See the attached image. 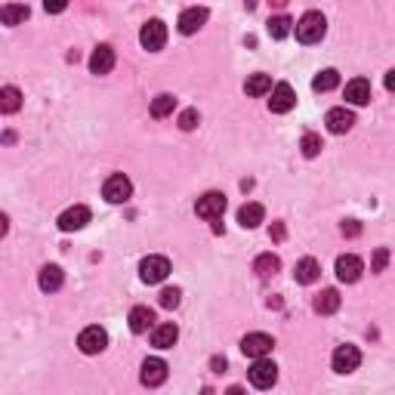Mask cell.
<instances>
[{"instance_id":"e575fe53","label":"cell","mask_w":395,"mask_h":395,"mask_svg":"<svg viewBox=\"0 0 395 395\" xmlns=\"http://www.w3.org/2000/svg\"><path fill=\"white\" fill-rule=\"evenodd\" d=\"M65 6H68V0H44L47 12H65Z\"/></svg>"},{"instance_id":"ac0fdd59","label":"cell","mask_w":395,"mask_h":395,"mask_svg":"<svg viewBox=\"0 0 395 395\" xmlns=\"http://www.w3.org/2000/svg\"><path fill=\"white\" fill-rule=\"evenodd\" d=\"M346 102L349 105H367L371 102V84L365 77H355L346 84Z\"/></svg>"},{"instance_id":"ba28073f","label":"cell","mask_w":395,"mask_h":395,"mask_svg":"<svg viewBox=\"0 0 395 395\" xmlns=\"http://www.w3.org/2000/svg\"><path fill=\"white\" fill-rule=\"evenodd\" d=\"M331 365H334V371H337V374H352V371H358V365H361V352L355 346H349V343L337 346Z\"/></svg>"},{"instance_id":"ab89813d","label":"cell","mask_w":395,"mask_h":395,"mask_svg":"<svg viewBox=\"0 0 395 395\" xmlns=\"http://www.w3.org/2000/svg\"><path fill=\"white\" fill-rule=\"evenodd\" d=\"M269 3H275V6H285V3H287V0H269Z\"/></svg>"},{"instance_id":"f546056e","label":"cell","mask_w":395,"mask_h":395,"mask_svg":"<svg viewBox=\"0 0 395 395\" xmlns=\"http://www.w3.org/2000/svg\"><path fill=\"white\" fill-rule=\"evenodd\" d=\"M291 19L287 16H275V19H269V35L275 37V41H285L287 35H291Z\"/></svg>"},{"instance_id":"4fadbf2b","label":"cell","mask_w":395,"mask_h":395,"mask_svg":"<svg viewBox=\"0 0 395 395\" xmlns=\"http://www.w3.org/2000/svg\"><path fill=\"white\" fill-rule=\"evenodd\" d=\"M325 124H327L331 133L340 136V133H349V130L355 127V115L346 108V105H343V108H331V111H327V117H325Z\"/></svg>"},{"instance_id":"f35d334b","label":"cell","mask_w":395,"mask_h":395,"mask_svg":"<svg viewBox=\"0 0 395 395\" xmlns=\"http://www.w3.org/2000/svg\"><path fill=\"white\" fill-rule=\"evenodd\" d=\"M272 235H275V238H278V241H281V238H285V226H281V222H278V226H275V229H272Z\"/></svg>"},{"instance_id":"ffe728a7","label":"cell","mask_w":395,"mask_h":395,"mask_svg":"<svg viewBox=\"0 0 395 395\" xmlns=\"http://www.w3.org/2000/svg\"><path fill=\"white\" fill-rule=\"evenodd\" d=\"M318 275H321V266H318V260H312V256H302L293 269V278L300 281V285H312V281H318Z\"/></svg>"},{"instance_id":"8fae6325","label":"cell","mask_w":395,"mask_h":395,"mask_svg":"<svg viewBox=\"0 0 395 395\" xmlns=\"http://www.w3.org/2000/svg\"><path fill=\"white\" fill-rule=\"evenodd\" d=\"M87 222H90V207H84V204H75V207H68L59 216V229H62V232H77V229H84Z\"/></svg>"},{"instance_id":"44dd1931","label":"cell","mask_w":395,"mask_h":395,"mask_svg":"<svg viewBox=\"0 0 395 395\" xmlns=\"http://www.w3.org/2000/svg\"><path fill=\"white\" fill-rule=\"evenodd\" d=\"M262 220H266V207H262V204H256V201H247L244 207L238 210V222L244 229H256Z\"/></svg>"},{"instance_id":"7402d4cb","label":"cell","mask_w":395,"mask_h":395,"mask_svg":"<svg viewBox=\"0 0 395 395\" xmlns=\"http://www.w3.org/2000/svg\"><path fill=\"white\" fill-rule=\"evenodd\" d=\"M148 327H155V312L148 306H136L130 312V331L133 334H146Z\"/></svg>"},{"instance_id":"7a4b0ae2","label":"cell","mask_w":395,"mask_h":395,"mask_svg":"<svg viewBox=\"0 0 395 395\" xmlns=\"http://www.w3.org/2000/svg\"><path fill=\"white\" fill-rule=\"evenodd\" d=\"M170 275V260L161 253H151L146 260L139 262V278L146 281V285H161L164 278Z\"/></svg>"},{"instance_id":"d6986e66","label":"cell","mask_w":395,"mask_h":395,"mask_svg":"<svg viewBox=\"0 0 395 395\" xmlns=\"http://www.w3.org/2000/svg\"><path fill=\"white\" fill-rule=\"evenodd\" d=\"M62 281H65V272L59 266H44L41 275H37V285H41L44 293H56L62 287Z\"/></svg>"},{"instance_id":"d590c367","label":"cell","mask_w":395,"mask_h":395,"mask_svg":"<svg viewBox=\"0 0 395 395\" xmlns=\"http://www.w3.org/2000/svg\"><path fill=\"white\" fill-rule=\"evenodd\" d=\"M358 232H361V226H358L355 220H346V222H343V235H349V238H355Z\"/></svg>"},{"instance_id":"74e56055","label":"cell","mask_w":395,"mask_h":395,"mask_svg":"<svg viewBox=\"0 0 395 395\" xmlns=\"http://www.w3.org/2000/svg\"><path fill=\"white\" fill-rule=\"evenodd\" d=\"M210 367H213L216 374H222V371H226V358H220V355H216V358L210 361Z\"/></svg>"},{"instance_id":"484cf974","label":"cell","mask_w":395,"mask_h":395,"mask_svg":"<svg viewBox=\"0 0 395 395\" xmlns=\"http://www.w3.org/2000/svg\"><path fill=\"white\" fill-rule=\"evenodd\" d=\"M244 93L247 96H266V93H272V77H269V75H250L247 84H244Z\"/></svg>"},{"instance_id":"8d00e7d4","label":"cell","mask_w":395,"mask_h":395,"mask_svg":"<svg viewBox=\"0 0 395 395\" xmlns=\"http://www.w3.org/2000/svg\"><path fill=\"white\" fill-rule=\"evenodd\" d=\"M383 84H386V90H389V93H395V68H389V71H386Z\"/></svg>"},{"instance_id":"83f0119b","label":"cell","mask_w":395,"mask_h":395,"mask_svg":"<svg viewBox=\"0 0 395 395\" xmlns=\"http://www.w3.org/2000/svg\"><path fill=\"white\" fill-rule=\"evenodd\" d=\"M173 108H176V99L170 96V93H161V96H155L151 99V117H167V115H173Z\"/></svg>"},{"instance_id":"9c48e42d","label":"cell","mask_w":395,"mask_h":395,"mask_svg":"<svg viewBox=\"0 0 395 395\" xmlns=\"http://www.w3.org/2000/svg\"><path fill=\"white\" fill-rule=\"evenodd\" d=\"M269 96H272L269 99V108H272L275 115H287V111L296 105V93H293L291 84H275Z\"/></svg>"},{"instance_id":"9a60e30c","label":"cell","mask_w":395,"mask_h":395,"mask_svg":"<svg viewBox=\"0 0 395 395\" xmlns=\"http://www.w3.org/2000/svg\"><path fill=\"white\" fill-rule=\"evenodd\" d=\"M142 383L146 386H161L167 380V361L164 358H146L142 361Z\"/></svg>"},{"instance_id":"6da1fadb","label":"cell","mask_w":395,"mask_h":395,"mask_svg":"<svg viewBox=\"0 0 395 395\" xmlns=\"http://www.w3.org/2000/svg\"><path fill=\"white\" fill-rule=\"evenodd\" d=\"M325 35H327V22H325V16L315 10H309L306 16L296 22V41L300 44H318Z\"/></svg>"},{"instance_id":"30bf717a","label":"cell","mask_w":395,"mask_h":395,"mask_svg":"<svg viewBox=\"0 0 395 395\" xmlns=\"http://www.w3.org/2000/svg\"><path fill=\"white\" fill-rule=\"evenodd\" d=\"M272 349H275V340L269 337V334H247V337L241 340V352L250 355V358H266Z\"/></svg>"},{"instance_id":"52a82bcc","label":"cell","mask_w":395,"mask_h":395,"mask_svg":"<svg viewBox=\"0 0 395 395\" xmlns=\"http://www.w3.org/2000/svg\"><path fill=\"white\" fill-rule=\"evenodd\" d=\"M77 346H81L84 355H99L105 346H108V334H105V327L99 325H90L81 331V337H77Z\"/></svg>"},{"instance_id":"3957f363","label":"cell","mask_w":395,"mask_h":395,"mask_svg":"<svg viewBox=\"0 0 395 395\" xmlns=\"http://www.w3.org/2000/svg\"><path fill=\"white\" fill-rule=\"evenodd\" d=\"M247 377L256 389H272V386L278 383V367H275V361H269V358H256Z\"/></svg>"},{"instance_id":"cb8c5ba5","label":"cell","mask_w":395,"mask_h":395,"mask_svg":"<svg viewBox=\"0 0 395 395\" xmlns=\"http://www.w3.org/2000/svg\"><path fill=\"white\" fill-rule=\"evenodd\" d=\"M28 12L31 10L25 3H6L3 10H0V19H3V25H10L12 28V25H22L25 19H28Z\"/></svg>"},{"instance_id":"5b68a950","label":"cell","mask_w":395,"mask_h":395,"mask_svg":"<svg viewBox=\"0 0 395 395\" xmlns=\"http://www.w3.org/2000/svg\"><path fill=\"white\" fill-rule=\"evenodd\" d=\"M195 213L201 216V220H222V213H226V195L222 192L201 195L195 204Z\"/></svg>"},{"instance_id":"5bb4252c","label":"cell","mask_w":395,"mask_h":395,"mask_svg":"<svg viewBox=\"0 0 395 395\" xmlns=\"http://www.w3.org/2000/svg\"><path fill=\"white\" fill-rule=\"evenodd\" d=\"M210 12L204 10V6H189L186 12L180 16V31L182 35H198V31L204 28V22H207Z\"/></svg>"},{"instance_id":"1f68e13d","label":"cell","mask_w":395,"mask_h":395,"mask_svg":"<svg viewBox=\"0 0 395 395\" xmlns=\"http://www.w3.org/2000/svg\"><path fill=\"white\" fill-rule=\"evenodd\" d=\"M180 300H182L180 287H164L161 296H157V302H161L164 309H176V306H180Z\"/></svg>"},{"instance_id":"d6a6232c","label":"cell","mask_w":395,"mask_h":395,"mask_svg":"<svg viewBox=\"0 0 395 395\" xmlns=\"http://www.w3.org/2000/svg\"><path fill=\"white\" fill-rule=\"evenodd\" d=\"M176 124H180V130H186V133H192V130L198 127V124H201V115H198V108H186V111H182V115H180V121H176Z\"/></svg>"},{"instance_id":"2e32d148","label":"cell","mask_w":395,"mask_h":395,"mask_svg":"<svg viewBox=\"0 0 395 395\" xmlns=\"http://www.w3.org/2000/svg\"><path fill=\"white\" fill-rule=\"evenodd\" d=\"M176 340H180V327L176 325H155L151 327V346L155 349H173Z\"/></svg>"},{"instance_id":"7c38bea8","label":"cell","mask_w":395,"mask_h":395,"mask_svg":"<svg viewBox=\"0 0 395 395\" xmlns=\"http://www.w3.org/2000/svg\"><path fill=\"white\" fill-rule=\"evenodd\" d=\"M361 272H365V262H361L355 253H343L337 260V278L346 281V285H355V281L361 278Z\"/></svg>"},{"instance_id":"4dcf8cb0","label":"cell","mask_w":395,"mask_h":395,"mask_svg":"<svg viewBox=\"0 0 395 395\" xmlns=\"http://www.w3.org/2000/svg\"><path fill=\"white\" fill-rule=\"evenodd\" d=\"M300 148H302V155H306V157H318L325 146H321L318 133H306V136H302V142H300Z\"/></svg>"},{"instance_id":"277c9868","label":"cell","mask_w":395,"mask_h":395,"mask_svg":"<svg viewBox=\"0 0 395 395\" xmlns=\"http://www.w3.org/2000/svg\"><path fill=\"white\" fill-rule=\"evenodd\" d=\"M102 195L108 204H124V201H130V195H133V182H130L124 173H111L102 186Z\"/></svg>"},{"instance_id":"f1b7e54d","label":"cell","mask_w":395,"mask_h":395,"mask_svg":"<svg viewBox=\"0 0 395 395\" xmlns=\"http://www.w3.org/2000/svg\"><path fill=\"white\" fill-rule=\"evenodd\" d=\"M0 108H3L6 115L19 111V108H22V93H19L16 87H3V90H0Z\"/></svg>"},{"instance_id":"4316f807","label":"cell","mask_w":395,"mask_h":395,"mask_svg":"<svg viewBox=\"0 0 395 395\" xmlns=\"http://www.w3.org/2000/svg\"><path fill=\"white\" fill-rule=\"evenodd\" d=\"M281 269V260L275 253H262V256H256V262H253V272L260 275V278H269V275H275Z\"/></svg>"},{"instance_id":"8992f818","label":"cell","mask_w":395,"mask_h":395,"mask_svg":"<svg viewBox=\"0 0 395 395\" xmlns=\"http://www.w3.org/2000/svg\"><path fill=\"white\" fill-rule=\"evenodd\" d=\"M139 44L148 52L164 50V44H167V25H164L161 19H151V22H146V25H142V31H139Z\"/></svg>"},{"instance_id":"e0dca14e","label":"cell","mask_w":395,"mask_h":395,"mask_svg":"<svg viewBox=\"0 0 395 395\" xmlns=\"http://www.w3.org/2000/svg\"><path fill=\"white\" fill-rule=\"evenodd\" d=\"M111 68H115V50L102 44V47H96L93 56H90V71H93V75H108Z\"/></svg>"},{"instance_id":"d4e9b609","label":"cell","mask_w":395,"mask_h":395,"mask_svg":"<svg viewBox=\"0 0 395 395\" xmlns=\"http://www.w3.org/2000/svg\"><path fill=\"white\" fill-rule=\"evenodd\" d=\"M337 84H340L337 68H325V71H318V75H315L312 90H315V93H331V90L337 87Z\"/></svg>"},{"instance_id":"603a6c76","label":"cell","mask_w":395,"mask_h":395,"mask_svg":"<svg viewBox=\"0 0 395 395\" xmlns=\"http://www.w3.org/2000/svg\"><path fill=\"white\" fill-rule=\"evenodd\" d=\"M312 309H315L318 315H334V312L340 309V293L334 291V287H327V291H321L318 296H315Z\"/></svg>"},{"instance_id":"836d02e7","label":"cell","mask_w":395,"mask_h":395,"mask_svg":"<svg viewBox=\"0 0 395 395\" xmlns=\"http://www.w3.org/2000/svg\"><path fill=\"white\" fill-rule=\"evenodd\" d=\"M386 262H389V253H386V247H377V253H374V262H371V272H383Z\"/></svg>"}]
</instances>
